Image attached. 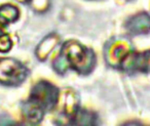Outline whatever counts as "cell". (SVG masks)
<instances>
[{
	"instance_id": "obj_1",
	"label": "cell",
	"mask_w": 150,
	"mask_h": 126,
	"mask_svg": "<svg viewBox=\"0 0 150 126\" xmlns=\"http://www.w3.org/2000/svg\"><path fill=\"white\" fill-rule=\"evenodd\" d=\"M60 54L65 58L68 67L77 71L79 74H88L96 64L94 51L76 41L66 42Z\"/></svg>"
},
{
	"instance_id": "obj_2",
	"label": "cell",
	"mask_w": 150,
	"mask_h": 126,
	"mask_svg": "<svg viewBox=\"0 0 150 126\" xmlns=\"http://www.w3.org/2000/svg\"><path fill=\"white\" fill-rule=\"evenodd\" d=\"M28 71L24 65L15 58H0V83L17 86L27 78Z\"/></svg>"
},
{
	"instance_id": "obj_3",
	"label": "cell",
	"mask_w": 150,
	"mask_h": 126,
	"mask_svg": "<svg viewBox=\"0 0 150 126\" xmlns=\"http://www.w3.org/2000/svg\"><path fill=\"white\" fill-rule=\"evenodd\" d=\"M59 96V90L54 85L47 81H40L32 89L29 101L40 107L43 111H48L58 105Z\"/></svg>"
},
{
	"instance_id": "obj_4",
	"label": "cell",
	"mask_w": 150,
	"mask_h": 126,
	"mask_svg": "<svg viewBox=\"0 0 150 126\" xmlns=\"http://www.w3.org/2000/svg\"><path fill=\"white\" fill-rule=\"evenodd\" d=\"M119 66L127 73L142 72L150 74V50L142 53L129 52L121 61Z\"/></svg>"
},
{
	"instance_id": "obj_5",
	"label": "cell",
	"mask_w": 150,
	"mask_h": 126,
	"mask_svg": "<svg viewBox=\"0 0 150 126\" xmlns=\"http://www.w3.org/2000/svg\"><path fill=\"white\" fill-rule=\"evenodd\" d=\"M125 29L131 35L147 34L150 32V15L146 13L131 18L125 23Z\"/></svg>"
},
{
	"instance_id": "obj_6",
	"label": "cell",
	"mask_w": 150,
	"mask_h": 126,
	"mask_svg": "<svg viewBox=\"0 0 150 126\" xmlns=\"http://www.w3.org/2000/svg\"><path fill=\"white\" fill-rule=\"evenodd\" d=\"M107 60L111 65L119 66L121 61L125 58L127 53H129V49L125 42H114L107 49Z\"/></svg>"
},
{
	"instance_id": "obj_7",
	"label": "cell",
	"mask_w": 150,
	"mask_h": 126,
	"mask_svg": "<svg viewBox=\"0 0 150 126\" xmlns=\"http://www.w3.org/2000/svg\"><path fill=\"white\" fill-rule=\"evenodd\" d=\"M44 111L40 107L36 106L31 101L28 99L23 106V116L27 122L30 124H38L43 118Z\"/></svg>"
},
{
	"instance_id": "obj_8",
	"label": "cell",
	"mask_w": 150,
	"mask_h": 126,
	"mask_svg": "<svg viewBox=\"0 0 150 126\" xmlns=\"http://www.w3.org/2000/svg\"><path fill=\"white\" fill-rule=\"evenodd\" d=\"M70 122L72 125H96L98 124V118L93 112L86 110H77L76 113L71 117Z\"/></svg>"
},
{
	"instance_id": "obj_9",
	"label": "cell",
	"mask_w": 150,
	"mask_h": 126,
	"mask_svg": "<svg viewBox=\"0 0 150 126\" xmlns=\"http://www.w3.org/2000/svg\"><path fill=\"white\" fill-rule=\"evenodd\" d=\"M19 9L11 4H4L0 6V22L4 26L16 22L19 19Z\"/></svg>"
},
{
	"instance_id": "obj_10",
	"label": "cell",
	"mask_w": 150,
	"mask_h": 126,
	"mask_svg": "<svg viewBox=\"0 0 150 126\" xmlns=\"http://www.w3.org/2000/svg\"><path fill=\"white\" fill-rule=\"evenodd\" d=\"M64 111L67 116L72 117L78 110V99L73 91L66 90L64 92Z\"/></svg>"
},
{
	"instance_id": "obj_11",
	"label": "cell",
	"mask_w": 150,
	"mask_h": 126,
	"mask_svg": "<svg viewBox=\"0 0 150 126\" xmlns=\"http://www.w3.org/2000/svg\"><path fill=\"white\" fill-rule=\"evenodd\" d=\"M58 42V38L56 35H50L40 43V45L37 48V56L39 60H44L47 56V54L52 51V48L56 46Z\"/></svg>"
},
{
	"instance_id": "obj_12",
	"label": "cell",
	"mask_w": 150,
	"mask_h": 126,
	"mask_svg": "<svg viewBox=\"0 0 150 126\" xmlns=\"http://www.w3.org/2000/svg\"><path fill=\"white\" fill-rule=\"evenodd\" d=\"M13 46V41L7 34H2L0 36V52H7Z\"/></svg>"
},
{
	"instance_id": "obj_13",
	"label": "cell",
	"mask_w": 150,
	"mask_h": 126,
	"mask_svg": "<svg viewBox=\"0 0 150 126\" xmlns=\"http://www.w3.org/2000/svg\"><path fill=\"white\" fill-rule=\"evenodd\" d=\"M29 2L31 3L32 7L38 11H43L47 9L50 4L48 0H29Z\"/></svg>"
},
{
	"instance_id": "obj_14",
	"label": "cell",
	"mask_w": 150,
	"mask_h": 126,
	"mask_svg": "<svg viewBox=\"0 0 150 126\" xmlns=\"http://www.w3.org/2000/svg\"><path fill=\"white\" fill-rule=\"evenodd\" d=\"M3 24L1 23V22H0V36L2 35V34H4V30H3Z\"/></svg>"
},
{
	"instance_id": "obj_15",
	"label": "cell",
	"mask_w": 150,
	"mask_h": 126,
	"mask_svg": "<svg viewBox=\"0 0 150 126\" xmlns=\"http://www.w3.org/2000/svg\"><path fill=\"white\" fill-rule=\"evenodd\" d=\"M17 1H20V2H26V1H29V0H17Z\"/></svg>"
}]
</instances>
